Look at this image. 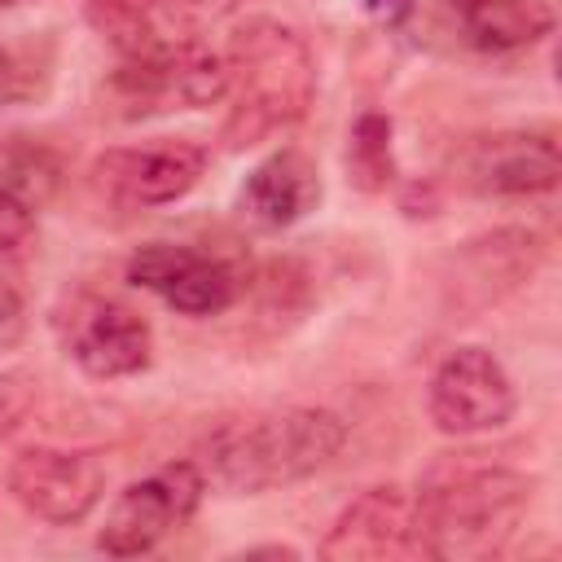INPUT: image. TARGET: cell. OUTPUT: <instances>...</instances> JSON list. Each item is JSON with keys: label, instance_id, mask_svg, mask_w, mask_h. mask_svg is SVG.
<instances>
[{"label": "cell", "instance_id": "obj_8", "mask_svg": "<svg viewBox=\"0 0 562 562\" xmlns=\"http://www.w3.org/2000/svg\"><path fill=\"white\" fill-rule=\"evenodd\" d=\"M127 281L158 294L167 307L184 316H220L237 303V268L211 250H193L180 241H149L127 259Z\"/></svg>", "mask_w": 562, "mask_h": 562}, {"label": "cell", "instance_id": "obj_10", "mask_svg": "<svg viewBox=\"0 0 562 562\" xmlns=\"http://www.w3.org/2000/svg\"><path fill=\"white\" fill-rule=\"evenodd\" d=\"M237 0H83L92 31L119 48V57L193 44Z\"/></svg>", "mask_w": 562, "mask_h": 562}, {"label": "cell", "instance_id": "obj_1", "mask_svg": "<svg viewBox=\"0 0 562 562\" xmlns=\"http://www.w3.org/2000/svg\"><path fill=\"white\" fill-rule=\"evenodd\" d=\"M342 443L347 422L329 408H263L211 426L193 465L206 483L255 496L312 479L342 452Z\"/></svg>", "mask_w": 562, "mask_h": 562}, {"label": "cell", "instance_id": "obj_11", "mask_svg": "<svg viewBox=\"0 0 562 562\" xmlns=\"http://www.w3.org/2000/svg\"><path fill=\"white\" fill-rule=\"evenodd\" d=\"M417 509L413 496L395 483L360 492L321 540V558L329 562H386V558H417Z\"/></svg>", "mask_w": 562, "mask_h": 562}, {"label": "cell", "instance_id": "obj_5", "mask_svg": "<svg viewBox=\"0 0 562 562\" xmlns=\"http://www.w3.org/2000/svg\"><path fill=\"white\" fill-rule=\"evenodd\" d=\"M206 479L193 461H171L119 492V501L105 514V527L97 531V549L110 558H140L162 536L184 527L202 505Z\"/></svg>", "mask_w": 562, "mask_h": 562}, {"label": "cell", "instance_id": "obj_22", "mask_svg": "<svg viewBox=\"0 0 562 562\" xmlns=\"http://www.w3.org/2000/svg\"><path fill=\"white\" fill-rule=\"evenodd\" d=\"M13 4H22V0H0V9H13Z\"/></svg>", "mask_w": 562, "mask_h": 562}, {"label": "cell", "instance_id": "obj_15", "mask_svg": "<svg viewBox=\"0 0 562 562\" xmlns=\"http://www.w3.org/2000/svg\"><path fill=\"white\" fill-rule=\"evenodd\" d=\"M470 44L487 53H514L544 40L558 22V0H452Z\"/></svg>", "mask_w": 562, "mask_h": 562}, {"label": "cell", "instance_id": "obj_13", "mask_svg": "<svg viewBox=\"0 0 562 562\" xmlns=\"http://www.w3.org/2000/svg\"><path fill=\"white\" fill-rule=\"evenodd\" d=\"M66 347L88 378H132L149 364L154 338L145 316L119 299H88L70 316Z\"/></svg>", "mask_w": 562, "mask_h": 562}, {"label": "cell", "instance_id": "obj_14", "mask_svg": "<svg viewBox=\"0 0 562 562\" xmlns=\"http://www.w3.org/2000/svg\"><path fill=\"white\" fill-rule=\"evenodd\" d=\"M321 202V176L307 154L299 149H277L268 154L241 184L237 206L250 224L259 228H290Z\"/></svg>", "mask_w": 562, "mask_h": 562}, {"label": "cell", "instance_id": "obj_2", "mask_svg": "<svg viewBox=\"0 0 562 562\" xmlns=\"http://www.w3.org/2000/svg\"><path fill=\"white\" fill-rule=\"evenodd\" d=\"M531 492H536V479H527L514 465L483 461L479 452L439 461L422 479V492L413 496L422 558L501 553L505 540L518 531L531 505Z\"/></svg>", "mask_w": 562, "mask_h": 562}, {"label": "cell", "instance_id": "obj_21", "mask_svg": "<svg viewBox=\"0 0 562 562\" xmlns=\"http://www.w3.org/2000/svg\"><path fill=\"white\" fill-rule=\"evenodd\" d=\"M369 13L382 22V26H404L408 13H413V0H364Z\"/></svg>", "mask_w": 562, "mask_h": 562}, {"label": "cell", "instance_id": "obj_12", "mask_svg": "<svg viewBox=\"0 0 562 562\" xmlns=\"http://www.w3.org/2000/svg\"><path fill=\"white\" fill-rule=\"evenodd\" d=\"M558 136L549 127H518V132H492L465 145L461 154V180L474 193L496 198H527L549 193L558 184Z\"/></svg>", "mask_w": 562, "mask_h": 562}, {"label": "cell", "instance_id": "obj_6", "mask_svg": "<svg viewBox=\"0 0 562 562\" xmlns=\"http://www.w3.org/2000/svg\"><path fill=\"white\" fill-rule=\"evenodd\" d=\"M426 408L443 435L465 439V435L501 430L514 417L518 395H514L505 364L487 347H457L430 373Z\"/></svg>", "mask_w": 562, "mask_h": 562}, {"label": "cell", "instance_id": "obj_3", "mask_svg": "<svg viewBox=\"0 0 562 562\" xmlns=\"http://www.w3.org/2000/svg\"><path fill=\"white\" fill-rule=\"evenodd\" d=\"M224 57L228 75V149L268 140L272 132L299 123L316 97V57L307 40L277 18H246L233 26Z\"/></svg>", "mask_w": 562, "mask_h": 562}, {"label": "cell", "instance_id": "obj_18", "mask_svg": "<svg viewBox=\"0 0 562 562\" xmlns=\"http://www.w3.org/2000/svg\"><path fill=\"white\" fill-rule=\"evenodd\" d=\"M35 250V215L0 198V285L18 290Z\"/></svg>", "mask_w": 562, "mask_h": 562}, {"label": "cell", "instance_id": "obj_20", "mask_svg": "<svg viewBox=\"0 0 562 562\" xmlns=\"http://www.w3.org/2000/svg\"><path fill=\"white\" fill-rule=\"evenodd\" d=\"M26 334V307H22V290L0 285V356L9 347H18Z\"/></svg>", "mask_w": 562, "mask_h": 562}, {"label": "cell", "instance_id": "obj_17", "mask_svg": "<svg viewBox=\"0 0 562 562\" xmlns=\"http://www.w3.org/2000/svg\"><path fill=\"white\" fill-rule=\"evenodd\" d=\"M347 167L360 189H386L395 176L391 158V119L386 114H360L351 136H347Z\"/></svg>", "mask_w": 562, "mask_h": 562}, {"label": "cell", "instance_id": "obj_16", "mask_svg": "<svg viewBox=\"0 0 562 562\" xmlns=\"http://www.w3.org/2000/svg\"><path fill=\"white\" fill-rule=\"evenodd\" d=\"M66 167L61 154L31 136V132H4L0 136V198L40 215L57 193H61Z\"/></svg>", "mask_w": 562, "mask_h": 562}, {"label": "cell", "instance_id": "obj_9", "mask_svg": "<svg viewBox=\"0 0 562 562\" xmlns=\"http://www.w3.org/2000/svg\"><path fill=\"white\" fill-rule=\"evenodd\" d=\"M206 171V149L184 136L105 149L92 162V180L105 198L123 206H167L184 198Z\"/></svg>", "mask_w": 562, "mask_h": 562}, {"label": "cell", "instance_id": "obj_7", "mask_svg": "<svg viewBox=\"0 0 562 562\" xmlns=\"http://www.w3.org/2000/svg\"><path fill=\"white\" fill-rule=\"evenodd\" d=\"M13 501L48 527L83 522L105 492V465L83 448H22L9 461Z\"/></svg>", "mask_w": 562, "mask_h": 562}, {"label": "cell", "instance_id": "obj_4", "mask_svg": "<svg viewBox=\"0 0 562 562\" xmlns=\"http://www.w3.org/2000/svg\"><path fill=\"white\" fill-rule=\"evenodd\" d=\"M224 92H228L224 57L206 48L202 40L154 48V53H132L110 75V97L127 119L202 110V105L224 101Z\"/></svg>", "mask_w": 562, "mask_h": 562}, {"label": "cell", "instance_id": "obj_19", "mask_svg": "<svg viewBox=\"0 0 562 562\" xmlns=\"http://www.w3.org/2000/svg\"><path fill=\"white\" fill-rule=\"evenodd\" d=\"M40 92V79H35V66L22 61L13 48L0 44V105H13V101H31Z\"/></svg>", "mask_w": 562, "mask_h": 562}]
</instances>
